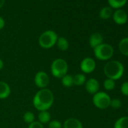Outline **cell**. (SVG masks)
Returning a JSON list of instances; mask_svg holds the SVG:
<instances>
[{
	"instance_id": "6da1fadb",
	"label": "cell",
	"mask_w": 128,
	"mask_h": 128,
	"mask_svg": "<svg viewBox=\"0 0 128 128\" xmlns=\"http://www.w3.org/2000/svg\"><path fill=\"white\" fill-rule=\"evenodd\" d=\"M54 102V95L48 88L40 89L36 93L32 99V104L38 112L48 111Z\"/></svg>"
},
{
	"instance_id": "7a4b0ae2",
	"label": "cell",
	"mask_w": 128,
	"mask_h": 128,
	"mask_svg": "<svg viewBox=\"0 0 128 128\" xmlns=\"http://www.w3.org/2000/svg\"><path fill=\"white\" fill-rule=\"evenodd\" d=\"M103 72L107 78L116 81L123 76L124 73V66L120 61L110 60L104 66Z\"/></svg>"
},
{
	"instance_id": "3957f363",
	"label": "cell",
	"mask_w": 128,
	"mask_h": 128,
	"mask_svg": "<svg viewBox=\"0 0 128 128\" xmlns=\"http://www.w3.org/2000/svg\"><path fill=\"white\" fill-rule=\"evenodd\" d=\"M69 65L66 60L62 58L55 59L50 65V72L56 78H61L68 73Z\"/></svg>"
},
{
	"instance_id": "277c9868",
	"label": "cell",
	"mask_w": 128,
	"mask_h": 128,
	"mask_svg": "<svg viewBox=\"0 0 128 128\" xmlns=\"http://www.w3.org/2000/svg\"><path fill=\"white\" fill-rule=\"evenodd\" d=\"M113 47L107 43H102L94 48V54L95 57L101 61L109 60L114 55Z\"/></svg>"
},
{
	"instance_id": "5b68a950",
	"label": "cell",
	"mask_w": 128,
	"mask_h": 128,
	"mask_svg": "<svg viewBox=\"0 0 128 128\" xmlns=\"http://www.w3.org/2000/svg\"><path fill=\"white\" fill-rule=\"evenodd\" d=\"M58 36L53 30H46L43 32L38 38V44L44 49H50L53 48L57 41Z\"/></svg>"
},
{
	"instance_id": "8992f818",
	"label": "cell",
	"mask_w": 128,
	"mask_h": 128,
	"mask_svg": "<svg viewBox=\"0 0 128 128\" xmlns=\"http://www.w3.org/2000/svg\"><path fill=\"white\" fill-rule=\"evenodd\" d=\"M110 96L104 91H98L93 96L92 102L99 109H106L110 106Z\"/></svg>"
},
{
	"instance_id": "52a82bcc",
	"label": "cell",
	"mask_w": 128,
	"mask_h": 128,
	"mask_svg": "<svg viewBox=\"0 0 128 128\" xmlns=\"http://www.w3.org/2000/svg\"><path fill=\"white\" fill-rule=\"evenodd\" d=\"M35 85L39 89L47 88L50 83V78L48 74L44 71H38L34 77Z\"/></svg>"
},
{
	"instance_id": "ba28073f",
	"label": "cell",
	"mask_w": 128,
	"mask_h": 128,
	"mask_svg": "<svg viewBox=\"0 0 128 128\" xmlns=\"http://www.w3.org/2000/svg\"><path fill=\"white\" fill-rule=\"evenodd\" d=\"M96 66V63L92 57H85L80 62V70L83 73L90 74L93 72Z\"/></svg>"
},
{
	"instance_id": "9c48e42d",
	"label": "cell",
	"mask_w": 128,
	"mask_h": 128,
	"mask_svg": "<svg viewBox=\"0 0 128 128\" xmlns=\"http://www.w3.org/2000/svg\"><path fill=\"white\" fill-rule=\"evenodd\" d=\"M84 87H85V90L88 94L94 95L98 91H100V85L97 79L94 78H90L89 79H87L84 84Z\"/></svg>"
},
{
	"instance_id": "30bf717a",
	"label": "cell",
	"mask_w": 128,
	"mask_h": 128,
	"mask_svg": "<svg viewBox=\"0 0 128 128\" xmlns=\"http://www.w3.org/2000/svg\"><path fill=\"white\" fill-rule=\"evenodd\" d=\"M112 18L114 23L118 25L125 24L128 19L126 13L122 9H116L112 14Z\"/></svg>"
},
{
	"instance_id": "8fae6325",
	"label": "cell",
	"mask_w": 128,
	"mask_h": 128,
	"mask_svg": "<svg viewBox=\"0 0 128 128\" xmlns=\"http://www.w3.org/2000/svg\"><path fill=\"white\" fill-rule=\"evenodd\" d=\"M62 128H83V124L78 118H69L63 122Z\"/></svg>"
},
{
	"instance_id": "7c38bea8",
	"label": "cell",
	"mask_w": 128,
	"mask_h": 128,
	"mask_svg": "<svg viewBox=\"0 0 128 128\" xmlns=\"http://www.w3.org/2000/svg\"><path fill=\"white\" fill-rule=\"evenodd\" d=\"M102 43H103V36L100 32H94L89 38V44L93 49Z\"/></svg>"
},
{
	"instance_id": "4fadbf2b",
	"label": "cell",
	"mask_w": 128,
	"mask_h": 128,
	"mask_svg": "<svg viewBox=\"0 0 128 128\" xmlns=\"http://www.w3.org/2000/svg\"><path fill=\"white\" fill-rule=\"evenodd\" d=\"M11 94V87L6 82H0V100H6Z\"/></svg>"
},
{
	"instance_id": "5bb4252c",
	"label": "cell",
	"mask_w": 128,
	"mask_h": 128,
	"mask_svg": "<svg viewBox=\"0 0 128 128\" xmlns=\"http://www.w3.org/2000/svg\"><path fill=\"white\" fill-rule=\"evenodd\" d=\"M56 44L57 48H59V50H60L62 51L67 50L70 47L69 41L65 37H62V36L58 37Z\"/></svg>"
},
{
	"instance_id": "9a60e30c",
	"label": "cell",
	"mask_w": 128,
	"mask_h": 128,
	"mask_svg": "<svg viewBox=\"0 0 128 128\" xmlns=\"http://www.w3.org/2000/svg\"><path fill=\"white\" fill-rule=\"evenodd\" d=\"M50 113L48 111H42L39 112L38 114V121H39L43 125L48 124L50 121Z\"/></svg>"
},
{
	"instance_id": "2e32d148",
	"label": "cell",
	"mask_w": 128,
	"mask_h": 128,
	"mask_svg": "<svg viewBox=\"0 0 128 128\" xmlns=\"http://www.w3.org/2000/svg\"><path fill=\"white\" fill-rule=\"evenodd\" d=\"M118 49L124 56H128V37H125L120 41Z\"/></svg>"
},
{
	"instance_id": "e0dca14e",
	"label": "cell",
	"mask_w": 128,
	"mask_h": 128,
	"mask_svg": "<svg viewBox=\"0 0 128 128\" xmlns=\"http://www.w3.org/2000/svg\"><path fill=\"white\" fill-rule=\"evenodd\" d=\"M86 81H87V78L84 73H78L73 76V84L76 86L84 85Z\"/></svg>"
},
{
	"instance_id": "ac0fdd59",
	"label": "cell",
	"mask_w": 128,
	"mask_h": 128,
	"mask_svg": "<svg viewBox=\"0 0 128 128\" xmlns=\"http://www.w3.org/2000/svg\"><path fill=\"white\" fill-rule=\"evenodd\" d=\"M61 84L65 88H71L74 85L73 84V76L70 74H66L61 78Z\"/></svg>"
},
{
	"instance_id": "d6986e66",
	"label": "cell",
	"mask_w": 128,
	"mask_h": 128,
	"mask_svg": "<svg viewBox=\"0 0 128 128\" xmlns=\"http://www.w3.org/2000/svg\"><path fill=\"white\" fill-rule=\"evenodd\" d=\"M127 2V0H108L109 7L114 9H120L124 7Z\"/></svg>"
},
{
	"instance_id": "ffe728a7",
	"label": "cell",
	"mask_w": 128,
	"mask_h": 128,
	"mask_svg": "<svg viewBox=\"0 0 128 128\" xmlns=\"http://www.w3.org/2000/svg\"><path fill=\"white\" fill-rule=\"evenodd\" d=\"M112 8L109 6H106V7H103L100 12V18L101 19H103V20H107L108 18H110L112 15Z\"/></svg>"
},
{
	"instance_id": "44dd1931",
	"label": "cell",
	"mask_w": 128,
	"mask_h": 128,
	"mask_svg": "<svg viewBox=\"0 0 128 128\" xmlns=\"http://www.w3.org/2000/svg\"><path fill=\"white\" fill-rule=\"evenodd\" d=\"M114 128H128V116L118 118L114 122Z\"/></svg>"
},
{
	"instance_id": "7402d4cb",
	"label": "cell",
	"mask_w": 128,
	"mask_h": 128,
	"mask_svg": "<svg viewBox=\"0 0 128 128\" xmlns=\"http://www.w3.org/2000/svg\"><path fill=\"white\" fill-rule=\"evenodd\" d=\"M23 119L25 123L30 124L36 120V116L32 112H26L23 115Z\"/></svg>"
},
{
	"instance_id": "603a6c76",
	"label": "cell",
	"mask_w": 128,
	"mask_h": 128,
	"mask_svg": "<svg viewBox=\"0 0 128 128\" xmlns=\"http://www.w3.org/2000/svg\"><path fill=\"white\" fill-rule=\"evenodd\" d=\"M103 88L106 90H112L115 88V81L106 78L103 82Z\"/></svg>"
},
{
	"instance_id": "cb8c5ba5",
	"label": "cell",
	"mask_w": 128,
	"mask_h": 128,
	"mask_svg": "<svg viewBox=\"0 0 128 128\" xmlns=\"http://www.w3.org/2000/svg\"><path fill=\"white\" fill-rule=\"evenodd\" d=\"M120 106H121V101H120V99L114 98V99H112L111 100L110 107H112L114 109H117V108H120Z\"/></svg>"
},
{
	"instance_id": "d4e9b609",
	"label": "cell",
	"mask_w": 128,
	"mask_h": 128,
	"mask_svg": "<svg viewBox=\"0 0 128 128\" xmlns=\"http://www.w3.org/2000/svg\"><path fill=\"white\" fill-rule=\"evenodd\" d=\"M48 128H62V124L58 120H50L48 123Z\"/></svg>"
},
{
	"instance_id": "484cf974",
	"label": "cell",
	"mask_w": 128,
	"mask_h": 128,
	"mask_svg": "<svg viewBox=\"0 0 128 128\" xmlns=\"http://www.w3.org/2000/svg\"><path fill=\"white\" fill-rule=\"evenodd\" d=\"M120 92L124 96H128V82H125L121 84Z\"/></svg>"
},
{
	"instance_id": "4316f807",
	"label": "cell",
	"mask_w": 128,
	"mask_h": 128,
	"mask_svg": "<svg viewBox=\"0 0 128 128\" xmlns=\"http://www.w3.org/2000/svg\"><path fill=\"white\" fill-rule=\"evenodd\" d=\"M28 128H44V125L41 124L39 121L35 120L34 122L29 124Z\"/></svg>"
},
{
	"instance_id": "83f0119b",
	"label": "cell",
	"mask_w": 128,
	"mask_h": 128,
	"mask_svg": "<svg viewBox=\"0 0 128 128\" xmlns=\"http://www.w3.org/2000/svg\"><path fill=\"white\" fill-rule=\"evenodd\" d=\"M5 25H6L5 20L2 17H0V30H2L5 27Z\"/></svg>"
},
{
	"instance_id": "f1b7e54d",
	"label": "cell",
	"mask_w": 128,
	"mask_h": 128,
	"mask_svg": "<svg viewBox=\"0 0 128 128\" xmlns=\"http://www.w3.org/2000/svg\"><path fill=\"white\" fill-rule=\"evenodd\" d=\"M4 67V62L2 59H0V70H2Z\"/></svg>"
},
{
	"instance_id": "f546056e",
	"label": "cell",
	"mask_w": 128,
	"mask_h": 128,
	"mask_svg": "<svg viewBox=\"0 0 128 128\" xmlns=\"http://www.w3.org/2000/svg\"><path fill=\"white\" fill-rule=\"evenodd\" d=\"M6 2V0H0V8H2Z\"/></svg>"
},
{
	"instance_id": "4dcf8cb0",
	"label": "cell",
	"mask_w": 128,
	"mask_h": 128,
	"mask_svg": "<svg viewBox=\"0 0 128 128\" xmlns=\"http://www.w3.org/2000/svg\"><path fill=\"white\" fill-rule=\"evenodd\" d=\"M127 114H128V107H127Z\"/></svg>"
}]
</instances>
